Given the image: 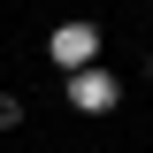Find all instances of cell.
<instances>
[{
	"mask_svg": "<svg viewBox=\"0 0 153 153\" xmlns=\"http://www.w3.org/2000/svg\"><path fill=\"white\" fill-rule=\"evenodd\" d=\"M115 100H123V84H115V69H100V61L69 76V107L76 115H115Z\"/></svg>",
	"mask_w": 153,
	"mask_h": 153,
	"instance_id": "obj_1",
	"label": "cell"
},
{
	"mask_svg": "<svg viewBox=\"0 0 153 153\" xmlns=\"http://www.w3.org/2000/svg\"><path fill=\"white\" fill-rule=\"evenodd\" d=\"M146 84H153V54H146Z\"/></svg>",
	"mask_w": 153,
	"mask_h": 153,
	"instance_id": "obj_4",
	"label": "cell"
},
{
	"mask_svg": "<svg viewBox=\"0 0 153 153\" xmlns=\"http://www.w3.org/2000/svg\"><path fill=\"white\" fill-rule=\"evenodd\" d=\"M92 54H100V31H92V23H61V31L54 38H46V61H61V69H92Z\"/></svg>",
	"mask_w": 153,
	"mask_h": 153,
	"instance_id": "obj_2",
	"label": "cell"
},
{
	"mask_svg": "<svg viewBox=\"0 0 153 153\" xmlns=\"http://www.w3.org/2000/svg\"><path fill=\"white\" fill-rule=\"evenodd\" d=\"M23 115H31V107H23V92H8V84H0V138L23 130Z\"/></svg>",
	"mask_w": 153,
	"mask_h": 153,
	"instance_id": "obj_3",
	"label": "cell"
}]
</instances>
